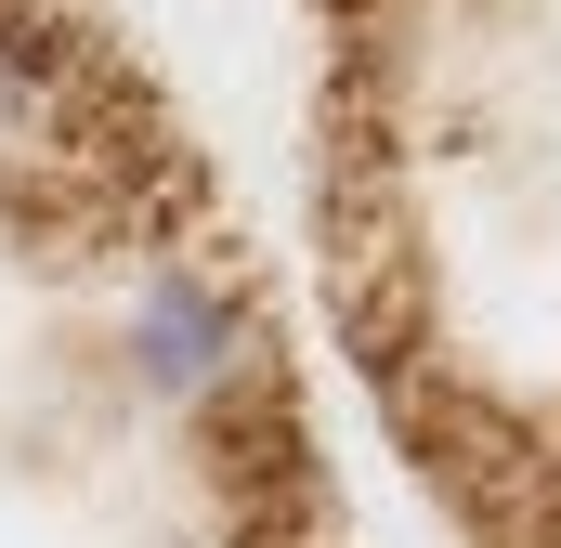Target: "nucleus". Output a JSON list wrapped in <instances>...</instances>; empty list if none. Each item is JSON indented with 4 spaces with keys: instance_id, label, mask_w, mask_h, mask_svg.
Here are the masks:
<instances>
[{
    "instance_id": "f257e3e1",
    "label": "nucleus",
    "mask_w": 561,
    "mask_h": 548,
    "mask_svg": "<svg viewBox=\"0 0 561 548\" xmlns=\"http://www.w3.org/2000/svg\"><path fill=\"white\" fill-rule=\"evenodd\" d=\"M118 353H131V379L157 406H209L236 366H249V313H236V287L196 262H157L131 287V313H118Z\"/></svg>"
}]
</instances>
